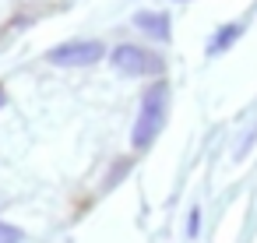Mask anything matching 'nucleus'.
<instances>
[{"label": "nucleus", "mask_w": 257, "mask_h": 243, "mask_svg": "<svg viewBox=\"0 0 257 243\" xmlns=\"http://www.w3.org/2000/svg\"><path fill=\"white\" fill-rule=\"evenodd\" d=\"M166 99H169L166 81H159V85H152V88L145 92L141 113H138V124H134V134H131L134 148H148V145L159 138V131L166 127Z\"/></svg>", "instance_id": "obj_1"}, {"label": "nucleus", "mask_w": 257, "mask_h": 243, "mask_svg": "<svg viewBox=\"0 0 257 243\" xmlns=\"http://www.w3.org/2000/svg\"><path fill=\"white\" fill-rule=\"evenodd\" d=\"M102 53H106L102 43L81 39V43H64V46L50 50L46 57H50V64H57V67H92V64L102 60Z\"/></svg>", "instance_id": "obj_2"}, {"label": "nucleus", "mask_w": 257, "mask_h": 243, "mask_svg": "<svg viewBox=\"0 0 257 243\" xmlns=\"http://www.w3.org/2000/svg\"><path fill=\"white\" fill-rule=\"evenodd\" d=\"M113 64H116V71H123V74H145V71H155L159 64L145 53V50H138V46H116L113 50Z\"/></svg>", "instance_id": "obj_3"}, {"label": "nucleus", "mask_w": 257, "mask_h": 243, "mask_svg": "<svg viewBox=\"0 0 257 243\" xmlns=\"http://www.w3.org/2000/svg\"><path fill=\"white\" fill-rule=\"evenodd\" d=\"M134 25L155 39H169V15H159V11H138L134 15Z\"/></svg>", "instance_id": "obj_4"}, {"label": "nucleus", "mask_w": 257, "mask_h": 243, "mask_svg": "<svg viewBox=\"0 0 257 243\" xmlns=\"http://www.w3.org/2000/svg\"><path fill=\"white\" fill-rule=\"evenodd\" d=\"M239 32H243L239 25H225V29H218V32H215V39L208 43V53H218V50H225L232 39H239Z\"/></svg>", "instance_id": "obj_5"}, {"label": "nucleus", "mask_w": 257, "mask_h": 243, "mask_svg": "<svg viewBox=\"0 0 257 243\" xmlns=\"http://www.w3.org/2000/svg\"><path fill=\"white\" fill-rule=\"evenodd\" d=\"M25 239V232L18 229V225H11V222H0V243H22Z\"/></svg>", "instance_id": "obj_6"}, {"label": "nucleus", "mask_w": 257, "mask_h": 243, "mask_svg": "<svg viewBox=\"0 0 257 243\" xmlns=\"http://www.w3.org/2000/svg\"><path fill=\"white\" fill-rule=\"evenodd\" d=\"M253 141H257V127H253V131H250V134H243V141H239V145H236V159H243V155H246V148H250V145H253Z\"/></svg>", "instance_id": "obj_7"}, {"label": "nucleus", "mask_w": 257, "mask_h": 243, "mask_svg": "<svg viewBox=\"0 0 257 243\" xmlns=\"http://www.w3.org/2000/svg\"><path fill=\"white\" fill-rule=\"evenodd\" d=\"M197 229H201V211L194 208V211H190V218H187V236L194 239V236H197Z\"/></svg>", "instance_id": "obj_8"}, {"label": "nucleus", "mask_w": 257, "mask_h": 243, "mask_svg": "<svg viewBox=\"0 0 257 243\" xmlns=\"http://www.w3.org/2000/svg\"><path fill=\"white\" fill-rule=\"evenodd\" d=\"M0 106H4V88H0Z\"/></svg>", "instance_id": "obj_9"}]
</instances>
